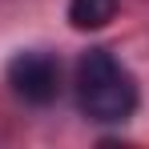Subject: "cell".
<instances>
[{"label":"cell","instance_id":"cell-1","mask_svg":"<svg viewBox=\"0 0 149 149\" xmlns=\"http://www.w3.org/2000/svg\"><path fill=\"white\" fill-rule=\"evenodd\" d=\"M77 101L93 121H125L137 109V81L109 49H89L77 61Z\"/></svg>","mask_w":149,"mask_h":149},{"label":"cell","instance_id":"cell-2","mask_svg":"<svg viewBox=\"0 0 149 149\" xmlns=\"http://www.w3.org/2000/svg\"><path fill=\"white\" fill-rule=\"evenodd\" d=\"M8 85L28 105H49L61 93V61L52 52H40V49L16 52L8 61Z\"/></svg>","mask_w":149,"mask_h":149},{"label":"cell","instance_id":"cell-3","mask_svg":"<svg viewBox=\"0 0 149 149\" xmlns=\"http://www.w3.org/2000/svg\"><path fill=\"white\" fill-rule=\"evenodd\" d=\"M121 0H69V24L81 32H97L117 16Z\"/></svg>","mask_w":149,"mask_h":149}]
</instances>
